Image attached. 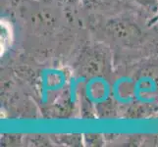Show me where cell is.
I'll list each match as a JSON object with an SVG mask.
<instances>
[{"label":"cell","mask_w":158,"mask_h":147,"mask_svg":"<svg viewBox=\"0 0 158 147\" xmlns=\"http://www.w3.org/2000/svg\"><path fill=\"white\" fill-rule=\"evenodd\" d=\"M12 40V30L10 25L5 21H1V54L6 50Z\"/></svg>","instance_id":"6da1fadb"}]
</instances>
